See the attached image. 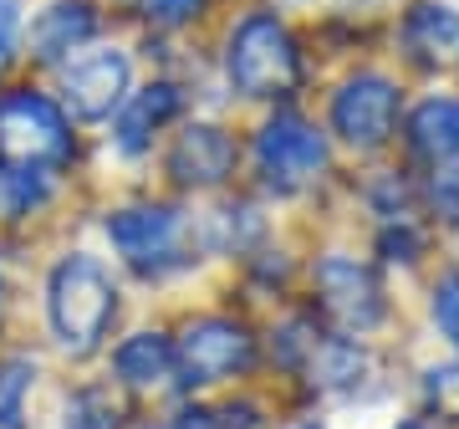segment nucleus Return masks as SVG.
<instances>
[{"mask_svg":"<svg viewBox=\"0 0 459 429\" xmlns=\"http://www.w3.org/2000/svg\"><path fill=\"white\" fill-rule=\"evenodd\" d=\"M47 317L72 358L98 353L117 317V281L92 250H72L47 276Z\"/></svg>","mask_w":459,"mask_h":429,"instance_id":"f257e3e1","label":"nucleus"},{"mask_svg":"<svg viewBox=\"0 0 459 429\" xmlns=\"http://www.w3.org/2000/svg\"><path fill=\"white\" fill-rule=\"evenodd\" d=\"M72 153H77V138H72V118L62 102H51L36 87L0 92V164L62 174Z\"/></svg>","mask_w":459,"mask_h":429,"instance_id":"f03ea898","label":"nucleus"},{"mask_svg":"<svg viewBox=\"0 0 459 429\" xmlns=\"http://www.w3.org/2000/svg\"><path fill=\"white\" fill-rule=\"evenodd\" d=\"M225 77L246 98H286L301 77V51L286 21H276L271 11L240 21L225 41Z\"/></svg>","mask_w":459,"mask_h":429,"instance_id":"7ed1b4c3","label":"nucleus"},{"mask_svg":"<svg viewBox=\"0 0 459 429\" xmlns=\"http://www.w3.org/2000/svg\"><path fill=\"white\" fill-rule=\"evenodd\" d=\"M108 241L138 276H169L189 266V220L174 205H133L108 214Z\"/></svg>","mask_w":459,"mask_h":429,"instance_id":"20e7f679","label":"nucleus"},{"mask_svg":"<svg viewBox=\"0 0 459 429\" xmlns=\"http://www.w3.org/2000/svg\"><path fill=\"white\" fill-rule=\"evenodd\" d=\"M255 363V337L230 317H199L174 343V379L184 389H210L235 373H250Z\"/></svg>","mask_w":459,"mask_h":429,"instance_id":"39448f33","label":"nucleus"},{"mask_svg":"<svg viewBox=\"0 0 459 429\" xmlns=\"http://www.w3.org/2000/svg\"><path fill=\"white\" fill-rule=\"evenodd\" d=\"M255 169L276 195H296L327 169V138L301 113H276L255 133Z\"/></svg>","mask_w":459,"mask_h":429,"instance_id":"423d86ee","label":"nucleus"},{"mask_svg":"<svg viewBox=\"0 0 459 429\" xmlns=\"http://www.w3.org/2000/svg\"><path fill=\"white\" fill-rule=\"evenodd\" d=\"M398 83H388L383 72H358L352 83H342V92L332 98V133L347 149L373 153L398 133Z\"/></svg>","mask_w":459,"mask_h":429,"instance_id":"0eeeda50","label":"nucleus"},{"mask_svg":"<svg viewBox=\"0 0 459 429\" xmlns=\"http://www.w3.org/2000/svg\"><path fill=\"white\" fill-rule=\"evenodd\" d=\"M128 83H133V62L128 51L117 47H92V51H77L62 62V108L82 123H102L113 118L128 98Z\"/></svg>","mask_w":459,"mask_h":429,"instance_id":"6e6552de","label":"nucleus"},{"mask_svg":"<svg viewBox=\"0 0 459 429\" xmlns=\"http://www.w3.org/2000/svg\"><path fill=\"white\" fill-rule=\"evenodd\" d=\"M316 307L337 332H373L383 322V286H377L373 266L352 261V256H322L312 271Z\"/></svg>","mask_w":459,"mask_h":429,"instance_id":"1a4fd4ad","label":"nucleus"},{"mask_svg":"<svg viewBox=\"0 0 459 429\" xmlns=\"http://www.w3.org/2000/svg\"><path fill=\"white\" fill-rule=\"evenodd\" d=\"M235 164H240V144L220 123H189L169 149V174L184 189H214L235 174Z\"/></svg>","mask_w":459,"mask_h":429,"instance_id":"9d476101","label":"nucleus"},{"mask_svg":"<svg viewBox=\"0 0 459 429\" xmlns=\"http://www.w3.org/2000/svg\"><path fill=\"white\" fill-rule=\"evenodd\" d=\"M179 113H184V92L174 83H148L143 92H128L123 108H117V123H113L117 153H128V159L148 153L153 149V133L164 128L169 118H179Z\"/></svg>","mask_w":459,"mask_h":429,"instance_id":"9b49d317","label":"nucleus"},{"mask_svg":"<svg viewBox=\"0 0 459 429\" xmlns=\"http://www.w3.org/2000/svg\"><path fill=\"white\" fill-rule=\"evenodd\" d=\"M92 36H98V11H92L87 0H56V5H47V11L31 21L26 41H31L36 62L56 66V62H66V57H77Z\"/></svg>","mask_w":459,"mask_h":429,"instance_id":"f8f14e48","label":"nucleus"},{"mask_svg":"<svg viewBox=\"0 0 459 429\" xmlns=\"http://www.w3.org/2000/svg\"><path fill=\"white\" fill-rule=\"evenodd\" d=\"M113 373L128 389H159L174 379V343L164 332H133L113 347Z\"/></svg>","mask_w":459,"mask_h":429,"instance_id":"ddd939ff","label":"nucleus"},{"mask_svg":"<svg viewBox=\"0 0 459 429\" xmlns=\"http://www.w3.org/2000/svg\"><path fill=\"white\" fill-rule=\"evenodd\" d=\"M409 144L429 164H449L459 153V102L455 98H424L409 118Z\"/></svg>","mask_w":459,"mask_h":429,"instance_id":"4468645a","label":"nucleus"},{"mask_svg":"<svg viewBox=\"0 0 459 429\" xmlns=\"http://www.w3.org/2000/svg\"><path fill=\"white\" fill-rule=\"evenodd\" d=\"M403 41L424 62H439V57H449L459 47V16L449 5H413L409 21H403Z\"/></svg>","mask_w":459,"mask_h":429,"instance_id":"2eb2a0df","label":"nucleus"},{"mask_svg":"<svg viewBox=\"0 0 459 429\" xmlns=\"http://www.w3.org/2000/svg\"><path fill=\"white\" fill-rule=\"evenodd\" d=\"M47 195H51V174L0 164V220H26L31 210L47 205Z\"/></svg>","mask_w":459,"mask_h":429,"instance_id":"dca6fc26","label":"nucleus"},{"mask_svg":"<svg viewBox=\"0 0 459 429\" xmlns=\"http://www.w3.org/2000/svg\"><path fill=\"white\" fill-rule=\"evenodd\" d=\"M66 429H123V404L113 383H87L66 398Z\"/></svg>","mask_w":459,"mask_h":429,"instance_id":"f3484780","label":"nucleus"},{"mask_svg":"<svg viewBox=\"0 0 459 429\" xmlns=\"http://www.w3.org/2000/svg\"><path fill=\"white\" fill-rule=\"evenodd\" d=\"M36 383V363L31 358H0V429H26V394Z\"/></svg>","mask_w":459,"mask_h":429,"instance_id":"a211bd4d","label":"nucleus"},{"mask_svg":"<svg viewBox=\"0 0 459 429\" xmlns=\"http://www.w3.org/2000/svg\"><path fill=\"white\" fill-rule=\"evenodd\" d=\"M128 5L143 21L164 26V31H174V26H189V21L204 16V5H210V0H128Z\"/></svg>","mask_w":459,"mask_h":429,"instance_id":"6ab92c4d","label":"nucleus"},{"mask_svg":"<svg viewBox=\"0 0 459 429\" xmlns=\"http://www.w3.org/2000/svg\"><path fill=\"white\" fill-rule=\"evenodd\" d=\"M424 394H429V404H434L439 419H455L459 425V363L429 368L424 373Z\"/></svg>","mask_w":459,"mask_h":429,"instance_id":"aec40b11","label":"nucleus"},{"mask_svg":"<svg viewBox=\"0 0 459 429\" xmlns=\"http://www.w3.org/2000/svg\"><path fill=\"white\" fill-rule=\"evenodd\" d=\"M434 322H439V332L459 347V271H449V276L434 286Z\"/></svg>","mask_w":459,"mask_h":429,"instance_id":"412c9836","label":"nucleus"},{"mask_svg":"<svg viewBox=\"0 0 459 429\" xmlns=\"http://www.w3.org/2000/svg\"><path fill=\"white\" fill-rule=\"evenodd\" d=\"M21 31H26V21H21V0H0V72L16 62Z\"/></svg>","mask_w":459,"mask_h":429,"instance_id":"4be33fe9","label":"nucleus"},{"mask_svg":"<svg viewBox=\"0 0 459 429\" xmlns=\"http://www.w3.org/2000/svg\"><path fill=\"white\" fill-rule=\"evenodd\" d=\"M377 250L388 256V261H419V250H424V241H419V231L413 225H388V231L377 235Z\"/></svg>","mask_w":459,"mask_h":429,"instance_id":"5701e85b","label":"nucleus"},{"mask_svg":"<svg viewBox=\"0 0 459 429\" xmlns=\"http://www.w3.org/2000/svg\"><path fill=\"white\" fill-rule=\"evenodd\" d=\"M434 205L444 220H459V169H434Z\"/></svg>","mask_w":459,"mask_h":429,"instance_id":"b1692460","label":"nucleus"},{"mask_svg":"<svg viewBox=\"0 0 459 429\" xmlns=\"http://www.w3.org/2000/svg\"><path fill=\"white\" fill-rule=\"evenodd\" d=\"M398 429H434V425H424V419H409V425H398Z\"/></svg>","mask_w":459,"mask_h":429,"instance_id":"393cba45","label":"nucleus"},{"mask_svg":"<svg viewBox=\"0 0 459 429\" xmlns=\"http://www.w3.org/2000/svg\"><path fill=\"white\" fill-rule=\"evenodd\" d=\"M0 302H5V276H0Z\"/></svg>","mask_w":459,"mask_h":429,"instance_id":"a878e982","label":"nucleus"},{"mask_svg":"<svg viewBox=\"0 0 459 429\" xmlns=\"http://www.w3.org/2000/svg\"><path fill=\"white\" fill-rule=\"evenodd\" d=\"M281 5H296V0H281Z\"/></svg>","mask_w":459,"mask_h":429,"instance_id":"bb28decb","label":"nucleus"},{"mask_svg":"<svg viewBox=\"0 0 459 429\" xmlns=\"http://www.w3.org/2000/svg\"><path fill=\"white\" fill-rule=\"evenodd\" d=\"M301 429H312V425H301Z\"/></svg>","mask_w":459,"mask_h":429,"instance_id":"cd10ccee","label":"nucleus"}]
</instances>
